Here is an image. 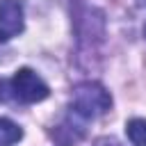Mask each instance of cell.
Returning a JSON list of instances; mask_svg holds the SVG:
<instances>
[{
  "label": "cell",
  "mask_w": 146,
  "mask_h": 146,
  "mask_svg": "<svg viewBox=\"0 0 146 146\" xmlns=\"http://www.w3.org/2000/svg\"><path fill=\"white\" fill-rule=\"evenodd\" d=\"M112 107V98L105 91L103 84L98 82H80L73 89V100L68 112L75 114L80 121H94L98 116H103L107 110Z\"/></svg>",
  "instance_id": "obj_1"
},
{
  "label": "cell",
  "mask_w": 146,
  "mask_h": 146,
  "mask_svg": "<svg viewBox=\"0 0 146 146\" xmlns=\"http://www.w3.org/2000/svg\"><path fill=\"white\" fill-rule=\"evenodd\" d=\"M9 91L21 103H39V100L48 98V94H50L48 84L32 68H18L14 73V78L9 80Z\"/></svg>",
  "instance_id": "obj_2"
},
{
  "label": "cell",
  "mask_w": 146,
  "mask_h": 146,
  "mask_svg": "<svg viewBox=\"0 0 146 146\" xmlns=\"http://www.w3.org/2000/svg\"><path fill=\"white\" fill-rule=\"evenodd\" d=\"M23 7L18 0H0V41L23 32Z\"/></svg>",
  "instance_id": "obj_3"
},
{
  "label": "cell",
  "mask_w": 146,
  "mask_h": 146,
  "mask_svg": "<svg viewBox=\"0 0 146 146\" xmlns=\"http://www.w3.org/2000/svg\"><path fill=\"white\" fill-rule=\"evenodd\" d=\"M21 137H23V130H21L14 121L0 116V146H11V144H16Z\"/></svg>",
  "instance_id": "obj_4"
},
{
  "label": "cell",
  "mask_w": 146,
  "mask_h": 146,
  "mask_svg": "<svg viewBox=\"0 0 146 146\" xmlns=\"http://www.w3.org/2000/svg\"><path fill=\"white\" fill-rule=\"evenodd\" d=\"M125 135L132 141V146H146V121L144 119H130L125 123Z\"/></svg>",
  "instance_id": "obj_5"
},
{
  "label": "cell",
  "mask_w": 146,
  "mask_h": 146,
  "mask_svg": "<svg viewBox=\"0 0 146 146\" xmlns=\"http://www.w3.org/2000/svg\"><path fill=\"white\" fill-rule=\"evenodd\" d=\"M144 34H146V27H144Z\"/></svg>",
  "instance_id": "obj_6"
}]
</instances>
